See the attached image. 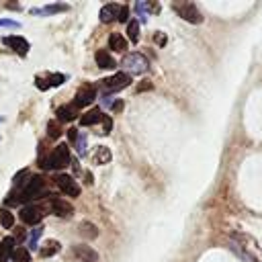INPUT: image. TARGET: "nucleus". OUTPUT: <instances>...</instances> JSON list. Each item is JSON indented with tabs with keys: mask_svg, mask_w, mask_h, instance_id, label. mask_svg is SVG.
Wrapping results in <instances>:
<instances>
[{
	"mask_svg": "<svg viewBox=\"0 0 262 262\" xmlns=\"http://www.w3.org/2000/svg\"><path fill=\"white\" fill-rule=\"evenodd\" d=\"M47 192V180L41 174H33L31 180L27 182V186L20 190V194H16V199L10 205L23 203V201H33V199H41Z\"/></svg>",
	"mask_w": 262,
	"mask_h": 262,
	"instance_id": "f257e3e1",
	"label": "nucleus"
},
{
	"mask_svg": "<svg viewBox=\"0 0 262 262\" xmlns=\"http://www.w3.org/2000/svg\"><path fill=\"white\" fill-rule=\"evenodd\" d=\"M68 164H70V147H68V143H59L57 147H53V151L49 154L43 168L45 170H61Z\"/></svg>",
	"mask_w": 262,
	"mask_h": 262,
	"instance_id": "f03ea898",
	"label": "nucleus"
},
{
	"mask_svg": "<svg viewBox=\"0 0 262 262\" xmlns=\"http://www.w3.org/2000/svg\"><path fill=\"white\" fill-rule=\"evenodd\" d=\"M121 66L125 68V72H127V74H131V76H133V74H143V72H147L149 61H147V57H145V55H141V53L133 51V53H125V55H123Z\"/></svg>",
	"mask_w": 262,
	"mask_h": 262,
	"instance_id": "7ed1b4c3",
	"label": "nucleus"
},
{
	"mask_svg": "<svg viewBox=\"0 0 262 262\" xmlns=\"http://www.w3.org/2000/svg\"><path fill=\"white\" fill-rule=\"evenodd\" d=\"M129 84H131V74H127V72H117V74L100 80V88L104 94H115V92L127 88Z\"/></svg>",
	"mask_w": 262,
	"mask_h": 262,
	"instance_id": "20e7f679",
	"label": "nucleus"
},
{
	"mask_svg": "<svg viewBox=\"0 0 262 262\" xmlns=\"http://www.w3.org/2000/svg\"><path fill=\"white\" fill-rule=\"evenodd\" d=\"M94 98H96V86H94V84H90V82H84V84L78 88L76 96H74V104H76L78 108H82V106L92 104V102H94Z\"/></svg>",
	"mask_w": 262,
	"mask_h": 262,
	"instance_id": "39448f33",
	"label": "nucleus"
},
{
	"mask_svg": "<svg viewBox=\"0 0 262 262\" xmlns=\"http://www.w3.org/2000/svg\"><path fill=\"white\" fill-rule=\"evenodd\" d=\"M18 217H20V221L27 223V225H39L41 219L45 217V211H43L41 205H33V203H31V205H27V207L20 209Z\"/></svg>",
	"mask_w": 262,
	"mask_h": 262,
	"instance_id": "423d86ee",
	"label": "nucleus"
},
{
	"mask_svg": "<svg viewBox=\"0 0 262 262\" xmlns=\"http://www.w3.org/2000/svg\"><path fill=\"white\" fill-rule=\"evenodd\" d=\"M172 8L184 18V20H188V23H192V25H199V23H203V14L199 12V8L194 6V4H190V2H182V4H172Z\"/></svg>",
	"mask_w": 262,
	"mask_h": 262,
	"instance_id": "0eeeda50",
	"label": "nucleus"
},
{
	"mask_svg": "<svg viewBox=\"0 0 262 262\" xmlns=\"http://www.w3.org/2000/svg\"><path fill=\"white\" fill-rule=\"evenodd\" d=\"M55 184H57V188H59L66 196H78V194H80V184H78L70 174H57V176H55Z\"/></svg>",
	"mask_w": 262,
	"mask_h": 262,
	"instance_id": "6e6552de",
	"label": "nucleus"
},
{
	"mask_svg": "<svg viewBox=\"0 0 262 262\" xmlns=\"http://www.w3.org/2000/svg\"><path fill=\"white\" fill-rule=\"evenodd\" d=\"M47 205H49L51 213L57 215V217H72V213H74L72 203H68L66 199H59V196H49Z\"/></svg>",
	"mask_w": 262,
	"mask_h": 262,
	"instance_id": "1a4fd4ad",
	"label": "nucleus"
},
{
	"mask_svg": "<svg viewBox=\"0 0 262 262\" xmlns=\"http://www.w3.org/2000/svg\"><path fill=\"white\" fill-rule=\"evenodd\" d=\"M2 43H4L6 47H10L12 51H16L18 55H27V53H29V41L23 39L20 35H8V37L2 39Z\"/></svg>",
	"mask_w": 262,
	"mask_h": 262,
	"instance_id": "9d476101",
	"label": "nucleus"
},
{
	"mask_svg": "<svg viewBox=\"0 0 262 262\" xmlns=\"http://www.w3.org/2000/svg\"><path fill=\"white\" fill-rule=\"evenodd\" d=\"M66 80H68V78H66L63 74H47L45 78L37 76V78H35V84H37L39 90H47V88H51V86H59V84H63Z\"/></svg>",
	"mask_w": 262,
	"mask_h": 262,
	"instance_id": "9b49d317",
	"label": "nucleus"
},
{
	"mask_svg": "<svg viewBox=\"0 0 262 262\" xmlns=\"http://www.w3.org/2000/svg\"><path fill=\"white\" fill-rule=\"evenodd\" d=\"M74 256L80 258L82 262H98V254L90 246H84V244H76L74 246Z\"/></svg>",
	"mask_w": 262,
	"mask_h": 262,
	"instance_id": "f8f14e48",
	"label": "nucleus"
},
{
	"mask_svg": "<svg viewBox=\"0 0 262 262\" xmlns=\"http://www.w3.org/2000/svg\"><path fill=\"white\" fill-rule=\"evenodd\" d=\"M119 12H121V6L119 4H104L102 8H100V14H98V18H100V23H113L115 18L119 20Z\"/></svg>",
	"mask_w": 262,
	"mask_h": 262,
	"instance_id": "ddd939ff",
	"label": "nucleus"
},
{
	"mask_svg": "<svg viewBox=\"0 0 262 262\" xmlns=\"http://www.w3.org/2000/svg\"><path fill=\"white\" fill-rule=\"evenodd\" d=\"M94 61H96L98 68H104V70H113V68L117 66L115 59H113V55L108 53V49H96V53H94Z\"/></svg>",
	"mask_w": 262,
	"mask_h": 262,
	"instance_id": "4468645a",
	"label": "nucleus"
},
{
	"mask_svg": "<svg viewBox=\"0 0 262 262\" xmlns=\"http://www.w3.org/2000/svg\"><path fill=\"white\" fill-rule=\"evenodd\" d=\"M78 111H80V108L72 102V104H66V106H59L55 115H57V121H59V123H68V121H74V119L78 117Z\"/></svg>",
	"mask_w": 262,
	"mask_h": 262,
	"instance_id": "2eb2a0df",
	"label": "nucleus"
},
{
	"mask_svg": "<svg viewBox=\"0 0 262 262\" xmlns=\"http://www.w3.org/2000/svg\"><path fill=\"white\" fill-rule=\"evenodd\" d=\"M14 237L12 235H8V237H4L2 242H0V262H8L10 258H12V254H14Z\"/></svg>",
	"mask_w": 262,
	"mask_h": 262,
	"instance_id": "dca6fc26",
	"label": "nucleus"
},
{
	"mask_svg": "<svg viewBox=\"0 0 262 262\" xmlns=\"http://www.w3.org/2000/svg\"><path fill=\"white\" fill-rule=\"evenodd\" d=\"M102 111L98 108V106H94V108H90L88 113H84L82 117H80V125H84V127H90V125H94V123H98V121H102Z\"/></svg>",
	"mask_w": 262,
	"mask_h": 262,
	"instance_id": "f3484780",
	"label": "nucleus"
},
{
	"mask_svg": "<svg viewBox=\"0 0 262 262\" xmlns=\"http://www.w3.org/2000/svg\"><path fill=\"white\" fill-rule=\"evenodd\" d=\"M108 49H115L119 53L127 51V39L121 33H111V37H108Z\"/></svg>",
	"mask_w": 262,
	"mask_h": 262,
	"instance_id": "a211bd4d",
	"label": "nucleus"
},
{
	"mask_svg": "<svg viewBox=\"0 0 262 262\" xmlns=\"http://www.w3.org/2000/svg\"><path fill=\"white\" fill-rule=\"evenodd\" d=\"M111 158H113V154H111V149L106 147V145H98L96 149H94V154H92V160H94V164H108L111 162Z\"/></svg>",
	"mask_w": 262,
	"mask_h": 262,
	"instance_id": "6ab92c4d",
	"label": "nucleus"
},
{
	"mask_svg": "<svg viewBox=\"0 0 262 262\" xmlns=\"http://www.w3.org/2000/svg\"><path fill=\"white\" fill-rule=\"evenodd\" d=\"M29 180H31V170H29V168H23V170H18V172L14 174L12 184H14L16 188H25Z\"/></svg>",
	"mask_w": 262,
	"mask_h": 262,
	"instance_id": "aec40b11",
	"label": "nucleus"
},
{
	"mask_svg": "<svg viewBox=\"0 0 262 262\" xmlns=\"http://www.w3.org/2000/svg\"><path fill=\"white\" fill-rule=\"evenodd\" d=\"M59 252V242L57 239H49V242H45V246L39 250V256L41 258H49V256H55Z\"/></svg>",
	"mask_w": 262,
	"mask_h": 262,
	"instance_id": "412c9836",
	"label": "nucleus"
},
{
	"mask_svg": "<svg viewBox=\"0 0 262 262\" xmlns=\"http://www.w3.org/2000/svg\"><path fill=\"white\" fill-rule=\"evenodd\" d=\"M63 10H68V4H51L45 8H33L31 12L33 14H53V12H63Z\"/></svg>",
	"mask_w": 262,
	"mask_h": 262,
	"instance_id": "4be33fe9",
	"label": "nucleus"
},
{
	"mask_svg": "<svg viewBox=\"0 0 262 262\" xmlns=\"http://www.w3.org/2000/svg\"><path fill=\"white\" fill-rule=\"evenodd\" d=\"M127 37H129L131 43H137V41H139V20L131 18V20L127 23Z\"/></svg>",
	"mask_w": 262,
	"mask_h": 262,
	"instance_id": "5701e85b",
	"label": "nucleus"
},
{
	"mask_svg": "<svg viewBox=\"0 0 262 262\" xmlns=\"http://www.w3.org/2000/svg\"><path fill=\"white\" fill-rule=\"evenodd\" d=\"M61 133H63V129H61V123L57 119L47 123V137L49 139H57V137H61Z\"/></svg>",
	"mask_w": 262,
	"mask_h": 262,
	"instance_id": "b1692460",
	"label": "nucleus"
},
{
	"mask_svg": "<svg viewBox=\"0 0 262 262\" xmlns=\"http://www.w3.org/2000/svg\"><path fill=\"white\" fill-rule=\"evenodd\" d=\"M80 233H82L84 237L94 239V237L98 235V227H96L94 223H90V221H84V223H80Z\"/></svg>",
	"mask_w": 262,
	"mask_h": 262,
	"instance_id": "393cba45",
	"label": "nucleus"
},
{
	"mask_svg": "<svg viewBox=\"0 0 262 262\" xmlns=\"http://www.w3.org/2000/svg\"><path fill=\"white\" fill-rule=\"evenodd\" d=\"M10 260H12V262H31V252H29V248L18 246V248L14 250V254H12Z\"/></svg>",
	"mask_w": 262,
	"mask_h": 262,
	"instance_id": "a878e982",
	"label": "nucleus"
},
{
	"mask_svg": "<svg viewBox=\"0 0 262 262\" xmlns=\"http://www.w3.org/2000/svg\"><path fill=\"white\" fill-rule=\"evenodd\" d=\"M0 225L4 229H10L14 225V215L8 211V209H0Z\"/></svg>",
	"mask_w": 262,
	"mask_h": 262,
	"instance_id": "bb28decb",
	"label": "nucleus"
},
{
	"mask_svg": "<svg viewBox=\"0 0 262 262\" xmlns=\"http://www.w3.org/2000/svg\"><path fill=\"white\" fill-rule=\"evenodd\" d=\"M41 233H43V227H37V229L31 231V235H29V250H35L37 248V242H39Z\"/></svg>",
	"mask_w": 262,
	"mask_h": 262,
	"instance_id": "cd10ccee",
	"label": "nucleus"
},
{
	"mask_svg": "<svg viewBox=\"0 0 262 262\" xmlns=\"http://www.w3.org/2000/svg\"><path fill=\"white\" fill-rule=\"evenodd\" d=\"M74 145H76V149H78L80 156H86V135H84V133L78 137V141H76Z\"/></svg>",
	"mask_w": 262,
	"mask_h": 262,
	"instance_id": "c85d7f7f",
	"label": "nucleus"
},
{
	"mask_svg": "<svg viewBox=\"0 0 262 262\" xmlns=\"http://www.w3.org/2000/svg\"><path fill=\"white\" fill-rule=\"evenodd\" d=\"M111 127H113V119H111V115H104L102 117V133L108 135L111 133Z\"/></svg>",
	"mask_w": 262,
	"mask_h": 262,
	"instance_id": "c756f323",
	"label": "nucleus"
},
{
	"mask_svg": "<svg viewBox=\"0 0 262 262\" xmlns=\"http://www.w3.org/2000/svg\"><path fill=\"white\" fill-rule=\"evenodd\" d=\"M119 20H121V23H129V6H127V4H123V6H121Z\"/></svg>",
	"mask_w": 262,
	"mask_h": 262,
	"instance_id": "7c9ffc66",
	"label": "nucleus"
},
{
	"mask_svg": "<svg viewBox=\"0 0 262 262\" xmlns=\"http://www.w3.org/2000/svg\"><path fill=\"white\" fill-rule=\"evenodd\" d=\"M68 137H70V141H72V143H76V141H78V137H80L78 129H72V127H70V129H68Z\"/></svg>",
	"mask_w": 262,
	"mask_h": 262,
	"instance_id": "2f4dec72",
	"label": "nucleus"
},
{
	"mask_svg": "<svg viewBox=\"0 0 262 262\" xmlns=\"http://www.w3.org/2000/svg\"><path fill=\"white\" fill-rule=\"evenodd\" d=\"M143 90H151V82H147V80H143L139 86H137V92H143Z\"/></svg>",
	"mask_w": 262,
	"mask_h": 262,
	"instance_id": "473e14b6",
	"label": "nucleus"
},
{
	"mask_svg": "<svg viewBox=\"0 0 262 262\" xmlns=\"http://www.w3.org/2000/svg\"><path fill=\"white\" fill-rule=\"evenodd\" d=\"M111 108H113V113H121V111H123V100H115V102L111 104Z\"/></svg>",
	"mask_w": 262,
	"mask_h": 262,
	"instance_id": "72a5a7b5",
	"label": "nucleus"
},
{
	"mask_svg": "<svg viewBox=\"0 0 262 262\" xmlns=\"http://www.w3.org/2000/svg\"><path fill=\"white\" fill-rule=\"evenodd\" d=\"M154 39H156V43H158V45H166V35L156 33V37H154Z\"/></svg>",
	"mask_w": 262,
	"mask_h": 262,
	"instance_id": "f704fd0d",
	"label": "nucleus"
},
{
	"mask_svg": "<svg viewBox=\"0 0 262 262\" xmlns=\"http://www.w3.org/2000/svg\"><path fill=\"white\" fill-rule=\"evenodd\" d=\"M84 178H86V180H84L86 184H92V182H94V180H92V172H88V170L84 172Z\"/></svg>",
	"mask_w": 262,
	"mask_h": 262,
	"instance_id": "c9c22d12",
	"label": "nucleus"
},
{
	"mask_svg": "<svg viewBox=\"0 0 262 262\" xmlns=\"http://www.w3.org/2000/svg\"><path fill=\"white\" fill-rule=\"evenodd\" d=\"M0 121H2V117H0Z\"/></svg>",
	"mask_w": 262,
	"mask_h": 262,
	"instance_id": "e433bc0d",
	"label": "nucleus"
}]
</instances>
